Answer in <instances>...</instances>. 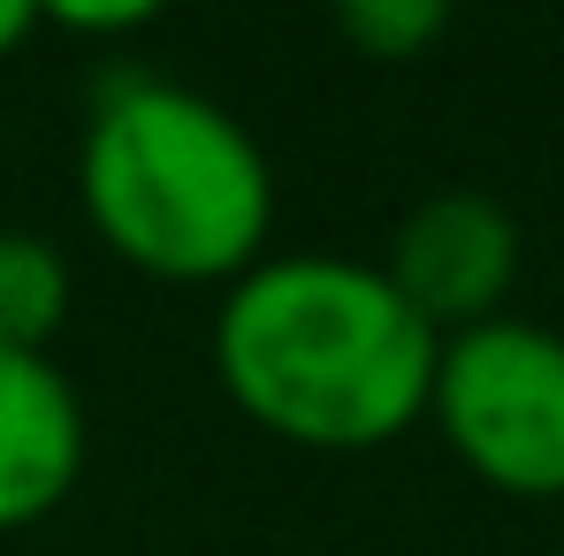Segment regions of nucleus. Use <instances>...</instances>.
<instances>
[{
    "label": "nucleus",
    "instance_id": "f257e3e1",
    "mask_svg": "<svg viewBox=\"0 0 564 556\" xmlns=\"http://www.w3.org/2000/svg\"><path fill=\"white\" fill-rule=\"evenodd\" d=\"M443 336L375 260L282 252L229 282L214 373L229 404L297 450H375L420 427Z\"/></svg>",
    "mask_w": 564,
    "mask_h": 556
},
{
    "label": "nucleus",
    "instance_id": "f03ea898",
    "mask_svg": "<svg viewBox=\"0 0 564 556\" xmlns=\"http://www.w3.org/2000/svg\"><path fill=\"white\" fill-rule=\"evenodd\" d=\"M85 221L115 260L161 282H237L275 229V168L221 99L122 77L85 122Z\"/></svg>",
    "mask_w": 564,
    "mask_h": 556
},
{
    "label": "nucleus",
    "instance_id": "7ed1b4c3",
    "mask_svg": "<svg viewBox=\"0 0 564 556\" xmlns=\"http://www.w3.org/2000/svg\"><path fill=\"white\" fill-rule=\"evenodd\" d=\"M427 412L488 488L564 495V336L557 328L496 313L480 328L443 336Z\"/></svg>",
    "mask_w": 564,
    "mask_h": 556
},
{
    "label": "nucleus",
    "instance_id": "20e7f679",
    "mask_svg": "<svg viewBox=\"0 0 564 556\" xmlns=\"http://www.w3.org/2000/svg\"><path fill=\"white\" fill-rule=\"evenodd\" d=\"M381 275L397 282V297L435 336L480 328L503 313V297L519 282V221L488 190H435L397 221Z\"/></svg>",
    "mask_w": 564,
    "mask_h": 556
},
{
    "label": "nucleus",
    "instance_id": "39448f33",
    "mask_svg": "<svg viewBox=\"0 0 564 556\" xmlns=\"http://www.w3.org/2000/svg\"><path fill=\"white\" fill-rule=\"evenodd\" d=\"M85 472V404L46 351L0 344V534L39 526Z\"/></svg>",
    "mask_w": 564,
    "mask_h": 556
},
{
    "label": "nucleus",
    "instance_id": "423d86ee",
    "mask_svg": "<svg viewBox=\"0 0 564 556\" xmlns=\"http://www.w3.org/2000/svg\"><path fill=\"white\" fill-rule=\"evenodd\" d=\"M69 320V260L39 229H0V344L46 351Z\"/></svg>",
    "mask_w": 564,
    "mask_h": 556
},
{
    "label": "nucleus",
    "instance_id": "0eeeda50",
    "mask_svg": "<svg viewBox=\"0 0 564 556\" xmlns=\"http://www.w3.org/2000/svg\"><path fill=\"white\" fill-rule=\"evenodd\" d=\"M336 23H344V39L367 46L375 62H404V54H420L427 39H443L451 15H443L435 0H351Z\"/></svg>",
    "mask_w": 564,
    "mask_h": 556
},
{
    "label": "nucleus",
    "instance_id": "6e6552de",
    "mask_svg": "<svg viewBox=\"0 0 564 556\" xmlns=\"http://www.w3.org/2000/svg\"><path fill=\"white\" fill-rule=\"evenodd\" d=\"M39 23H62V31H138V23H153V8H39Z\"/></svg>",
    "mask_w": 564,
    "mask_h": 556
},
{
    "label": "nucleus",
    "instance_id": "1a4fd4ad",
    "mask_svg": "<svg viewBox=\"0 0 564 556\" xmlns=\"http://www.w3.org/2000/svg\"><path fill=\"white\" fill-rule=\"evenodd\" d=\"M39 31V8L31 0H0V62L8 54H23V39Z\"/></svg>",
    "mask_w": 564,
    "mask_h": 556
}]
</instances>
